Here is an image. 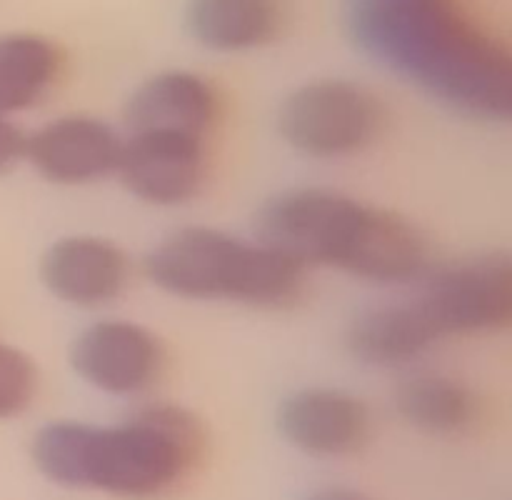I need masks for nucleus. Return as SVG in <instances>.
Instances as JSON below:
<instances>
[{"label":"nucleus","instance_id":"7","mask_svg":"<svg viewBox=\"0 0 512 500\" xmlns=\"http://www.w3.org/2000/svg\"><path fill=\"white\" fill-rule=\"evenodd\" d=\"M118 180L130 195L158 208H180L205 193L213 175L210 138L170 130L123 135Z\"/></svg>","mask_w":512,"mask_h":500},{"label":"nucleus","instance_id":"5","mask_svg":"<svg viewBox=\"0 0 512 500\" xmlns=\"http://www.w3.org/2000/svg\"><path fill=\"white\" fill-rule=\"evenodd\" d=\"M388 125L378 93L350 78H318L285 98L278 128L285 143L313 160H345L373 148Z\"/></svg>","mask_w":512,"mask_h":500},{"label":"nucleus","instance_id":"19","mask_svg":"<svg viewBox=\"0 0 512 500\" xmlns=\"http://www.w3.org/2000/svg\"><path fill=\"white\" fill-rule=\"evenodd\" d=\"M305 500H373L363 490L348 488V485H325V488L313 490Z\"/></svg>","mask_w":512,"mask_h":500},{"label":"nucleus","instance_id":"16","mask_svg":"<svg viewBox=\"0 0 512 500\" xmlns=\"http://www.w3.org/2000/svg\"><path fill=\"white\" fill-rule=\"evenodd\" d=\"M63 75L65 53L53 38L28 30L0 35V115L40 108Z\"/></svg>","mask_w":512,"mask_h":500},{"label":"nucleus","instance_id":"1","mask_svg":"<svg viewBox=\"0 0 512 500\" xmlns=\"http://www.w3.org/2000/svg\"><path fill=\"white\" fill-rule=\"evenodd\" d=\"M350 38L380 68L483 120L512 115V53L465 0H345Z\"/></svg>","mask_w":512,"mask_h":500},{"label":"nucleus","instance_id":"10","mask_svg":"<svg viewBox=\"0 0 512 500\" xmlns=\"http://www.w3.org/2000/svg\"><path fill=\"white\" fill-rule=\"evenodd\" d=\"M43 285L65 305L100 310L118 303L133 285V260L118 243L100 235H68L40 260Z\"/></svg>","mask_w":512,"mask_h":500},{"label":"nucleus","instance_id":"17","mask_svg":"<svg viewBox=\"0 0 512 500\" xmlns=\"http://www.w3.org/2000/svg\"><path fill=\"white\" fill-rule=\"evenodd\" d=\"M38 368L23 350L0 343V420L18 418L38 398Z\"/></svg>","mask_w":512,"mask_h":500},{"label":"nucleus","instance_id":"13","mask_svg":"<svg viewBox=\"0 0 512 500\" xmlns=\"http://www.w3.org/2000/svg\"><path fill=\"white\" fill-rule=\"evenodd\" d=\"M393 400L405 423L435 438L473 433L485 410L468 380L440 370H410L395 388Z\"/></svg>","mask_w":512,"mask_h":500},{"label":"nucleus","instance_id":"6","mask_svg":"<svg viewBox=\"0 0 512 500\" xmlns=\"http://www.w3.org/2000/svg\"><path fill=\"white\" fill-rule=\"evenodd\" d=\"M410 295L433 338L490 335L512 323V260L505 253L473 255L430 268Z\"/></svg>","mask_w":512,"mask_h":500},{"label":"nucleus","instance_id":"12","mask_svg":"<svg viewBox=\"0 0 512 500\" xmlns=\"http://www.w3.org/2000/svg\"><path fill=\"white\" fill-rule=\"evenodd\" d=\"M223 120V93L218 85L195 70H163L143 80L128 105V133L170 130L210 138Z\"/></svg>","mask_w":512,"mask_h":500},{"label":"nucleus","instance_id":"14","mask_svg":"<svg viewBox=\"0 0 512 500\" xmlns=\"http://www.w3.org/2000/svg\"><path fill=\"white\" fill-rule=\"evenodd\" d=\"M288 0H190V35L220 55L263 50L283 35Z\"/></svg>","mask_w":512,"mask_h":500},{"label":"nucleus","instance_id":"15","mask_svg":"<svg viewBox=\"0 0 512 500\" xmlns=\"http://www.w3.org/2000/svg\"><path fill=\"white\" fill-rule=\"evenodd\" d=\"M435 345L438 340L410 298L368 308L348 330L350 353L370 368H413Z\"/></svg>","mask_w":512,"mask_h":500},{"label":"nucleus","instance_id":"11","mask_svg":"<svg viewBox=\"0 0 512 500\" xmlns=\"http://www.w3.org/2000/svg\"><path fill=\"white\" fill-rule=\"evenodd\" d=\"M278 420L295 450L320 460L350 458L373 433L368 403L340 388L298 390L285 400Z\"/></svg>","mask_w":512,"mask_h":500},{"label":"nucleus","instance_id":"2","mask_svg":"<svg viewBox=\"0 0 512 500\" xmlns=\"http://www.w3.org/2000/svg\"><path fill=\"white\" fill-rule=\"evenodd\" d=\"M203 448V425L190 410L148 403L118 423H48L35 435L33 460L50 483L63 488L158 500L188 483Z\"/></svg>","mask_w":512,"mask_h":500},{"label":"nucleus","instance_id":"8","mask_svg":"<svg viewBox=\"0 0 512 500\" xmlns=\"http://www.w3.org/2000/svg\"><path fill=\"white\" fill-rule=\"evenodd\" d=\"M80 380L113 398H143L168 365L165 343L138 320L103 318L83 330L70 348Z\"/></svg>","mask_w":512,"mask_h":500},{"label":"nucleus","instance_id":"3","mask_svg":"<svg viewBox=\"0 0 512 500\" xmlns=\"http://www.w3.org/2000/svg\"><path fill=\"white\" fill-rule=\"evenodd\" d=\"M258 238L303 270L373 285H413L430 270L428 240L408 218L328 188L275 195L258 215Z\"/></svg>","mask_w":512,"mask_h":500},{"label":"nucleus","instance_id":"4","mask_svg":"<svg viewBox=\"0 0 512 500\" xmlns=\"http://www.w3.org/2000/svg\"><path fill=\"white\" fill-rule=\"evenodd\" d=\"M145 275L175 298L260 310L290 308L308 283V270L260 238L200 225L160 240L145 258Z\"/></svg>","mask_w":512,"mask_h":500},{"label":"nucleus","instance_id":"9","mask_svg":"<svg viewBox=\"0 0 512 500\" xmlns=\"http://www.w3.org/2000/svg\"><path fill=\"white\" fill-rule=\"evenodd\" d=\"M123 135L108 120L70 113L45 120L25 140V160L53 185H93L118 170Z\"/></svg>","mask_w":512,"mask_h":500},{"label":"nucleus","instance_id":"18","mask_svg":"<svg viewBox=\"0 0 512 500\" xmlns=\"http://www.w3.org/2000/svg\"><path fill=\"white\" fill-rule=\"evenodd\" d=\"M25 140L28 135L20 130L13 118L0 115V173L10 170L25 158Z\"/></svg>","mask_w":512,"mask_h":500}]
</instances>
